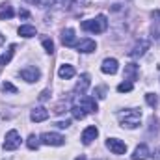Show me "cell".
I'll use <instances>...</instances> for the list:
<instances>
[{
  "label": "cell",
  "instance_id": "obj_1",
  "mask_svg": "<svg viewBox=\"0 0 160 160\" xmlns=\"http://www.w3.org/2000/svg\"><path fill=\"white\" fill-rule=\"evenodd\" d=\"M118 119H119V125L125 128H136V127H140V121H142V110L140 108L121 110V112H118Z\"/></svg>",
  "mask_w": 160,
  "mask_h": 160
},
{
  "label": "cell",
  "instance_id": "obj_2",
  "mask_svg": "<svg viewBox=\"0 0 160 160\" xmlns=\"http://www.w3.org/2000/svg\"><path fill=\"white\" fill-rule=\"evenodd\" d=\"M80 26H82L84 32H89V34H102V32H106V28H108V19H106V15H97L95 19L84 21Z\"/></svg>",
  "mask_w": 160,
  "mask_h": 160
},
{
  "label": "cell",
  "instance_id": "obj_3",
  "mask_svg": "<svg viewBox=\"0 0 160 160\" xmlns=\"http://www.w3.org/2000/svg\"><path fill=\"white\" fill-rule=\"evenodd\" d=\"M2 147H4V151H15V149H19V147H21V134H19L15 128L9 130V132L6 134V138H4Z\"/></svg>",
  "mask_w": 160,
  "mask_h": 160
},
{
  "label": "cell",
  "instance_id": "obj_4",
  "mask_svg": "<svg viewBox=\"0 0 160 160\" xmlns=\"http://www.w3.org/2000/svg\"><path fill=\"white\" fill-rule=\"evenodd\" d=\"M39 142L43 145H63L65 143V138L62 136V134H58V132H43L39 136Z\"/></svg>",
  "mask_w": 160,
  "mask_h": 160
},
{
  "label": "cell",
  "instance_id": "obj_5",
  "mask_svg": "<svg viewBox=\"0 0 160 160\" xmlns=\"http://www.w3.org/2000/svg\"><path fill=\"white\" fill-rule=\"evenodd\" d=\"M75 104H78L86 114H89V112H97V110H99L97 101H95L93 97H88V95H80V99H77Z\"/></svg>",
  "mask_w": 160,
  "mask_h": 160
},
{
  "label": "cell",
  "instance_id": "obj_6",
  "mask_svg": "<svg viewBox=\"0 0 160 160\" xmlns=\"http://www.w3.org/2000/svg\"><path fill=\"white\" fill-rule=\"evenodd\" d=\"M21 78L26 80V82H38L41 78V71L38 67H34V65H28V67H24V69H21Z\"/></svg>",
  "mask_w": 160,
  "mask_h": 160
},
{
  "label": "cell",
  "instance_id": "obj_7",
  "mask_svg": "<svg viewBox=\"0 0 160 160\" xmlns=\"http://www.w3.org/2000/svg\"><path fill=\"white\" fill-rule=\"evenodd\" d=\"M106 147H108L114 155H125V153H127V143L121 142L119 138H108V140H106Z\"/></svg>",
  "mask_w": 160,
  "mask_h": 160
},
{
  "label": "cell",
  "instance_id": "obj_8",
  "mask_svg": "<svg viewBox=\"0 0 160 160\" xmlns=\"http://www.w3.org/2000/svg\"><path fill=\"white\" fill-rule=\"evenodd\" d=\"M147 50H149V41L147 39H140L134 47H132V50L128 52V56H130V58H142Z\"/></svg>",
  "mask_w": 160,
  "mask_h": 160
},
{
  "label": "cell",
  "instance_id": "obj_9",
  "mask_svg": "<svg viewBox=\"0 0 160 160\" xmlns=\"http://www.w3.org/2000/svg\"><path fill=\"white\" fill-rule=\"evenodd\" d=\"M118 69H119V63H118V60H116V58H106V60H102L101 71H102L104 75H116V73H118Z\"/></svg>",
  "mask_w": 160,
  "mask_h": 160
},
{
  "label": "cell",
  "instance_id": "obj_10",
  "mask_svg": "<svg viewBox=\"0 0 160 160\" xmlns=\"http://www.w3.org/2000/svg\"><path fill=\"white\" fill-rule=\"evenodd\" d=\"M77 50L78 52H84V54H89V52H95V48H97V43L93 39H89V38H84V39H80L77 45Z\"/></svg>",
  "mask_w": 160,
  "mask_h": 160
},
{
  "label": "cell",
  "instance_id": "obj_11",
  "mask_svg": "<svg viewBox=\"0 0 160 160\" xmlns=\"http://www.w3.org/2000/svg\"><path fill=\"white\" fill-rule=\"evenodd\" d=\"M138 73H140V67L136 63H127L125 71H123V78L128 80V82H134V80L138 78Z\"/></svg>",
  "mask_w": 160,
  "mask_h": 160
},
{
  "label": "cell",
  "instance_id": "obj_12",
  "mask_svg": "<svg viewBox=\"0 0 160 160\" xmlns=\"http://www.w3.org/2000/svg\"><path fill=\"white\" fill-rule=\"evenodd\" d=\"M88 88H89V75L88 73H84L80 80L77 82V86H75V89H73V93L75 95H84L86 91H88Z\"/></svg>",
  "mask_w": 160,
  "mask_h": 160
},
{
  "label": "cell",
  "instance_id": "obj_13",
  "mask_svg": "<svg viewBox=\"0 0 160 160\" xmlns=\"http://www.w3.org/2000/svg\"><path fill=\"white\" fill-rule=\"evenodd\" d=\"M97 136H99L97 127H88V128L82 132V138H80V140H82V143H84V145H89V143H91Z\"/></svg>",
  "mask_w": 160,
  "mask_h": 160
},
{
  "label": "cell",
  "instance_id": "obj_14",
  "mask_svg": "<svg viewBox=\"0 0 160 160\" xmlns=\"http://www.w3.org/2000/svg\"><path fill=\"white\" fill-rule=\"evenodd\" d=\"M149 157H151V151H149V147L145 143L138 145L134 149V153H132V160H147Z\"/></svg>",
  "mask_w": 160,
  "mask_h": 160
},
{
  "label": "cell",
  "instance_id": "obj_15",
  "mask_svg": "<svg viewBox=\"0 0 160 160\" xmlns=\"http://www.w3.org/2000/svg\"><path fill=\"white\" fill-rule=\"evenodd\" d=\"M30 119L34 121V123H41V121L48 119V110H47V108H43V106L34 108V110H32V114H30Z\"/></svg>",
  "mask_w": 160,
  "mask_h": 160
},
{
  "label": "cell",
  "instance_id": "obj_16",
  "mask_svg": "<svg viewBox=\"0 0 160 160\" xmlns=\"http://www.w3.org/2000/svg\"><path fill=\"white\" fill-rule=\"evenodd\" d=\"M75 75H77V71H75V67H73V65H69V63H65V65H62V67L58 69V77H60V78H63V80L73 78Z\"/></svg>",
  "mask_w": 160,
  "mask_h": 160
},
{
  "label": "cell",
  "instance_id": "obj_17",
  "mask_svg": "<svg viewBox=\"0 0 160 160\" xmlns=\"http://www.w3.org/2000/svg\"><path fill=\"white\" fill-rule=\"evenodd\" d=\"M62 43L65 47H73L75 45V30L73 28H65L62 32Z\"/></svg>",
  "mask_w": 160,
  "mask_h": 160
},
{
  "label": "cell",
  "instance_id": "obj_18",
  "mask_svg": "<svg viewBox=\"0 0 160 160\" xmlns=\"http://www.w3.org/2000/svg\"><path fill=\"white\" fill-rule=\"evenodd\" d=\"M15 15V11H13V8H11V4H2L0 6V21H9L11 17Z\"/></svg>",
  "mask_w": 160,
  "mask_h": 160
},
{
  "label": "cell",
  "instance_id": "obj_19",
  "mask_svg": "<svg viewBox=\"0 0 160 160\" xmlns=\"http://www.w3.org/2000/svg\"><path fill=\"white\" fill-rule=\"evenodd\" d=\"M19 36H22V38H34L36 34H38V30H36V26H32V24H22V26H19Z\"/></svg>",
  "mask_w": 160,
  "mask_h": 160
},
{
  "label": "cell",
  "instance_id": "obj_20",
  "mask_svg": "<svg viewBox=\"0 0 160 160\" xmlns=\"http://www.w3.org/2000/svg\"><path fill=\"white\" fill-rule=\"evenodd\" d=\"M15 50H17V47H15V45H9V47H8V50L0 56V65H8V63L11 62V58H13Z\"/></svg>",
  "mask_w": 160,
  "mask_h": 160
},
{
  "label": "cell",
  "instance_id": "obj_21",
  "mask_svg": "<svg viewBox=\"0 0 160 160\" xmlns=\"http://www.w3.org/2000/svg\"><path fill=\"white\" fill-rule=\"evenodd\" d=\"M39 138H38V136H36V134H30V136H28V140H26V145H28V149H32V151H34V149H38V147H39Z\"/></svg>",
  "mask_w": 160,
  "mask_h": 160
},
{
  "label": "cell",
  "instance_id": "obj_22",
  "mask_svg": "<svg viewBox=\"0 0 160 160\" xmlns=\"http://www.w3.org/2000/svg\"><path fill=\"white\" fill-rule=\"evenodd\" d=\"M132 89H134V82H128V80H127V82H121L119 86H118V91H119V93H128V91H132Z\"/></svg>",
  "mask_w": 160,
  "mask_h": 160
},
{
  "label": "cell",
  "instance_id": "obj_23",
  "mask_svg": "<svg viewBox=\"0 0 160 160\" xmlns=\"http://www.w3.org/2000/svg\"><path fill=\"white\" fill-rule=\"evenodd\" d=\"M17 91H19V89H17V88H15V86H13L11 82H8V80H6V82L2 84V93H6V95H8V93H11V95H15Z\"/></svg>",
  "mask_w": 160,
  "mask_h": 160
},
{
  "label": "cell",
  "instance_id": "obj_24",
  "mask_svg": "<svg viewBox=\"0 0 160 160\" xmlns=\"http://www.w3.org/2000/svg\"><path fill=\"white\" fill-rule=\"evenodd\" d=\"M71 114L75 116V119H84V118H86V112L80 108L78 104H73V106H71Z\"/></svg>",
  "mask_w": 160,
  "mask_h": 160
},
{
  "label": "cell",
  "instance_id": "obj_25",
  "mask_svg": "<svg viewBox=\"0 0 160 160\" xmlns=\"http://www.w3.org/2000/svg\"><path fill=\"white\" fill-rule=\"evenodd\" d=\"M30 2L36 4V6H41V8H48V6L58 4V0H30Z\"/></svg>",
  "mask_w": 160,
  "mask_h": 160
},
{
  "label": "cell",
  "instance_id": "obj_26",
  "mask_svg": "<svg viewBox=\"0 0 160 160\" xmlns=\"http://www.w3.org/2000/svg\"><path fill=\"white\" fill-rule=\"evenodd\" d=\"M145 101H147V104H149L151 108H155V106L158 104V97H157L155 93H147V95H145Z\"/></svg>",
  "mask_w": 160,
  "mask_h": 160
},
{
  "label": "cell",
  "instance_id": "obj_27",
  "mask_svg": "<svg viewBox=\"0 0 160 160\" xmlns=\"http://www.w3.org/2000/svg\"><path fill=\"white\" fill-rule=\"evenodd\" d=\"M43 47H45V52H47V54H52V52H54V43H52V39L45 38V39H43Z\"/></svg>",
  "mask_w": 160,
  "mask_h": 160
},
{
  "label": "cell",
  "instance_id": "obj_28",
  "mask_svg": "<svg viewBox=\"0 0 160 160\" xmlns=\"http://www.w3.org/2000/svg\"><path fill=\"white\" fill-rule=\"evenodd\" d=\"M95 93H97V97H99V99H104V97H106V95H104V93H106V88H97V89H95Z\"/></svg>",
  "mask_w": 160,
  "mask_h": 160
},
{
  "label": "cell",
  "instance_id": "obj_29",
  "mask_svg": "<svg viewBox=\"0 0 160 160\" xmlns=\"http://www.w3.org/2000/svg\"><path fill=\"white\" fill-rule=\"evenodd\" d=\"M48 97H50V91H48V89H43L41 95H39V101H47Z\"/></svg>",
  "mask_w": 160,
  "mask_h": 160
},
{
  "label": "cell",
  "instance_id": "obj_30",
  "mask_svg": "<svg viewBox=\"0 0 160 160\" xmlns=\"http://www.w3.org/2000/svg\"><path fill=\"white\" fill-rule=\"evenodd\" d=\"M69 125H71V123H69L67 119H65V121H58V123H56V127H60V128H67Z\"/></svg>",
  "mask_w": 160,
  "mask_h": 160
},
{
  "label": "cell",
  "instance_id": "obj_31",
  "mask_svg": "<svg viewBox=\"0 0 160 160\" xmlns=\"http://www.w3.org/2000/svg\"><path fill=\"white\" fill-rule=\"evenodd\" d=\"M151 17H153L155 21H158V22H160V9H153V11H151Z\"/></svg>",
  "mask_w": 160,
  "mask_h": 160
},
{
  "label": "cell",
  "instance_id": "obj_32",
  "mask_svg": "<svg viewBox=\"0 0 160 160\" xmlns=\"http://www.w3.org/2000/svg\"><path fill=\"white\" fill-rule=\"evenodd\" d=\"M19 17H22V19H28V17H30V13H28L26 9H21V11H19Z\"/></svg>",
  "mask_w": 160,
  "mask_h": 160
},
{
  "label": "cell",
  "instance_id": "obj_33",
  "mask_svg": "<svg viewBox=\"0 0 160 160\" xmlns=\"http://www.w3.org/2000/svg\"><path fill=\"white\" fill-rule=\"evenodd\" d=\"M153 38H157V39L160 41V30H155V28H153Z\"/></svg>",
  "mask_w": 160,
  "mask_h": 160
},
{
  "label": "cell",
  "instance_id": "obj_34",
  "mask_svg": "<svg viewBox=\"0 0 160 160\" xmlns=\"http://www.w3.org/2000/svg\"><path fill=\"white\" fill-rule=\"evenodd\" d=\"M153 160H160V149H158V151H155V153H153Z\"/></svg>",
  "mask_w": 160,
  "mask_h": 160
},
{
  "label": "cell",
  "instance_id": "obj_35",
  "mask_svg": "<svg viewBox=\"0 0 160 160\" xmlns=\"http://www.w3.org/2000/svg\"><path fill=\"white\" fill-rule=\"evenodd\" d=\"M75 160H86V157H84V155H82V157H78V158H75Z\"/></svg>",
  "mask_w": 160,
  "mask_h": 160
},
{
  "label": "cell",
  "instance_id": "obj_36",
  "mask_svg": "<svg viewBox=\"0 0 160 160\" xmlns=\"http://www.w3.org/2000/svg\"><path fill=\"white\" fill-rule=\"evenodd\" d=\"M2 43H4V36H2V34H0V45H2Z\"/></svg>",
  "mask_w": 160,
  "mask_h": 160
}]
</instances>
